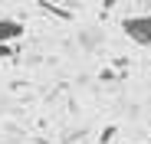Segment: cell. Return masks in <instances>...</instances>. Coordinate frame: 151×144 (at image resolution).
<instances>
[{
  "instance_id": "7a4b0ae2",
  "label": "cell",
  "mask_w": 151,
  "mask_h": 144,
  "mask_svg": "<svg viewBox=\"0 0 151 144\" xmlns=\"http://www.w3.org/2000/svg\"><path fill=\"white\" fill-rule=\"evenodd\" d=\"M23 33H27V30H23V23L20 20H10V16H4V20H0V43H17Z\"/></svg>"
},
{
  "instance_id": "6da1fadb",
  "label": "cell",
  "mask_w": 151,
  "mask_h": 144,
  "mask_svg": "<svg viewBox=\"0 0 151 144\" xmlns=\"http://www.w3.org/2000/svg\"><path fill=\"white\" fill-rule=\"evenodd\" d=\"M122 33L135 46H151V13H135L122 20Z\"/></svg>"
},
{
  "instance_id": "5b68a950",
  "label": "cell",
  "mask_w": 151,
  "mask_h": 144,
  "mask_svg": "<svg viewBox=\"0 0 151 144\" xmlns=\"http://www.w3.org/2000/svg\"><path fill=\"white\" fill-rule=\"evenodd\" d=\"M112 138H115V128H105V131H102V138H99V141H102V144H109Z\"/></svg>"
},
{
  "instance_id": "277c9868",
  "label": "cell",
  "mask_w": 151,
  "mask_h": 144,
  "mask_svg": "<svg viewBox=\"0 0 151 144\" xmlns=\"http://www.w3.org/2000/svg\"><path fill=\"white\" fill-rule=\"evenodd\" d=\"M13 56V46H7V43H0V59H10Z\"/></svg>"
},
{
  "instance_id": "3957f363",
  "label": "cell",
  "mask_w": 151,
  "mask_h": 144,
  "mask_svg": "<svg viewBox=\"0 0 151 144\" xmlns=\"http://www.w3.org/2000/svg\"><path fill=\"white\" fill-rule=\"evenodd\" d=\"M79 43L86 46V49H95V46H102V33H99V30H82L79 33Z\"/></svg>"
}]
</instances>
